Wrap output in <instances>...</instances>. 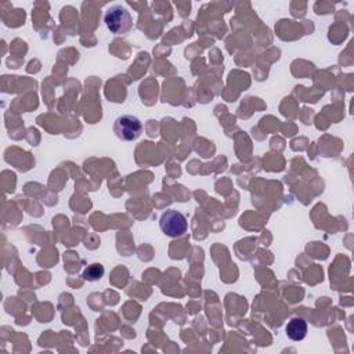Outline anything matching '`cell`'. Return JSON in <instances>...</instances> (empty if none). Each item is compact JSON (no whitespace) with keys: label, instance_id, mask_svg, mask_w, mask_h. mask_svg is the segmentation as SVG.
<instances>
[{"label":"cell","instance_id":"obj_1","mask_svg":"<svg viewBox=\"0 0 354 354\" xmlns=\"http://www.w3.org/2000/svg\"><path fill=\"white\" fill-rule=\"evenodd\" d=\"M104 22L113 35L127 33L133 28L131 14L122 4L111 6L104 14Z\"/></svg>","mask_w":354,"mask_h":354},{"label":"cell","instance_id":"obj_3","mask_svg":"<svg viewBox=\"0 0 354 354\" xmlns=\"http://www.w3.org/2000/svg\"><path fill=\"white\" fill-rule=\"evenodd\" d=\"M159 227L165 235L177 238L187 232L188 221H187V217L181 212L170 209V210H166L160 216Z\"/></svg>","mask_w":354,"mask_h":354},{"label":"cell","instance_id":"obj_2","mask_svg":"<svg viewBox=\"0 0 354 354\" xmlns=\"http://www.w3.org/2000/svg\"><path fill=\"white\" fill-rule=\"evenodd\" d=\"M142 131L141 120L130 113L120 115L113 122V133L119 140L123 141H134L140 137Z\"/></svg>","mask_w":354,"mask_h":354},{"label":"cell","instance_id":"obj_5","mask_svg":"<svg viewBox=\"0 0 354 354\" xmlns=\"http://www.w3.org/2000/svg\"><path fill=\"white\" fill-rule=\"evenodd\" d=\"M105 270H104V266H101L100 263H94V264H90L88 267L84 268L83 271V279L84 281H88V282H95L98 279L102 278Z\"/></svg>","mask_w":354,"mask_h":354},{"label":"cell","instance_id":"obj_4","mask_svg":"<svg viewBox=\"0 0 354 354\" xmlns=\"http://www.w3.org/2000/svg\"><path fill=\"white\" fill-rule=\"evenodd\" d=\"M285 330H286V335L289 339H292L295 342H300L307 335V322L301 318H293L288 322Z\"/></svg>","mask_w":354,"mask_h":354}]
</instances>
